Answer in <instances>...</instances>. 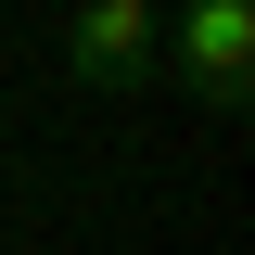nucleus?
Returning <instances> with one entry per match:
<instances>
[{
  "instance_id": "nucleus-2",
  "label": "nucleus",
  "mask_w": 255,
  "mask_h": 255,
  "mask_svg": "<svg viewBox=\"0 0 255 255\" xmlns=\"http://www.w3.org/2000/svg\"><path fill=\"white\" fill-rule=\"evenodd\" d=\"M153 0H77V26H64V77H77V90H140V77H153Z\"/></svg>"
},
{
  "instance_id": "nucleus-1",
  "label": "nucleus",
  "mask_w": 255,
  "mask_h": 255,
  "mask_svg": "<svg viewBox=\"0 0 255 255\" xmlns=\"http://www.w3.org/2000/svg\"><path fill=\"white\" fill-rule=\"evenodd\" d=\"M153 64H179V90L204 115H243L255 102V0H166Z\"/></svg>"
}]
</instances>
